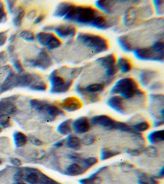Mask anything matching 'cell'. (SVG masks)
Here are the masks:
<instances>
[{"label":"cell","instance_id":"obj_32","mask_svg":"<svg viewBox=\"0 0 164 184\" xmlns=\"http://www.w3.org/2000/svg\"><path fill=\"white\" fill-rule=\"evenodd\" d=\"M132 128L135 130L138 131V132H144V131L148 130L149 128V124L147 121H142L133 125Z\"/></svg>","mask_w":164,"mask_h":184},{"label":"cell","instance_id":"obj_41","mask_svg":"<svg viewBox=\"0 0 164 184\" xmlns=\"http://www.w3.org/2000/svg\"><path fill=\"white\" fill-rule=\"evenodd\" d=\"M44 17H45V16L42 14H40V16H38V17L35 18V20L34 21V24H39V23L42 22L43 21H44Z\"/></svg>","mask_w":164,"mask_h":184},{"label":"cell","instance_id":"obj_27","mask_svg":"<svg viewBox=\"0 0 164 184\" xmlns=\"http://www.w3.org/2000/svg\"><path fill=\"white\" fill-rule=\"evenodd\" d=\"M104 89V85L102 84H90L87 86L86 88H84V90L87 93V94H95L99 92H102Z\"/></svg>","mask_w":164,"mask_h":184},{"label":"cell","instance_id":"obj_19","mask_svg":"<svg viewBox=\"0 0 164 184\" xmlns=\"http://www.w3.org/2000/svg\"><path fill=\"white\" fill-rule=\"evenodd\" d=\"M148 140L151 144H156L164 141V131L162 129L153 131L148 135Z\"/></svg>","mask_w":164,"mask_h":184},{"label":"cell","instance_id":"obj_6","mask_svg":"<svg viewBox=\"0 0 164 184\" xmlns=\"http://www.w3.org/2000/svg\"><path fill=\"white\" fill-rule=\"evenodd\" d=\"M25 63L30 67H38L42 70H47L53 65L51 58L49 57L47 52L44 51V50L40 51L36 59L26 60Z\"/></svg>","mask_w":164,"mask_h":184},{"label":"cell","instance_id":"obj_12","mask_svg":"<svg viewBox=\"0 0 164 184\" xmlns=\"http://www.w3.org/2000/svg\"><path fill=\"white\" fill-rule=\"evenodd\" d=\"M108 105L110 108L118 113L123 114L125 111L123 98L120 96H113L108 101Z\"/></svg>","mask_w":164,"mask_h":184},{"label":"cell","instance_id":"obj_38","mask_svg":"<svg viewBox=\"0 0 164 184\" xmlns=\"http://www.w3.org/2000/svg\"><path fill=\"white\" fill-rule=\"evenodd\" d=\"M83 162L84 164L86 166V169H89L90 168L91 166H93L95 164H97L98 162V160H97L95 157H89V158H86L85 160H83Z\"/></svg>","mask_w":164,"mask_h":184},{"label":"cell","instance_id":"obj_9","mask_svg":"<svg viewBox=\"0 0 164 184\" xmlns=\"http://www.w3.org/2000/svg\"><path fill=\"white\" fill-rule=\"evenodd\" d=\"M57 36L61 39H68L73 38L77 34V29L71 25H59L53 29Z\"/></svg>","mask_w":164,"mask_h":184},{"label":"cell","instance_id":"obj_10","mask_svg":"<svg viewBox=\"0 0 164 184\" xmlns=\"http://www.w3.org/2000/svg\"><path fill=\"white\" fill-rule=\"evenodd\" d=\"M71 125H72V128L75 132L80 133V134L87 133L90 128V123L87 117H85V116L77 118L76 120L72 122Z\"/></svg>","mask_w":164,"mask_h":184},{"label":"cell","instance_id":"obj_47","mask_svg":"<svg viewBox=\"0 0 164 184\" xmlns=\"http://www.w3.org/2000/svg\"><path fill=\"white\" fill-rule=\"evenodd\" d=\"M163 173H164V168L162 167V170H160V172H159V176H160V178H162L163 177Z\"/></svg>","mask_w":164,"mask_h":184},{"label":"cell","instance_id":"obj_13","mask_svg":"<svg viewBox=\"0 0 164 184\" xmlns=\"http://www.w3.org/2000/svg\"><path fill=\"white\" fill-rule=\"evenodd\" d=\"M54 37L55 35L51 32H40L35 35V39L40 45L48 48Z\"/></svg>","mask_w":164,"mask_h":184},{"label":"cell","instance_id":"obj_31","mask_svg":"<svg viewBox=\"0 0 164 184\" xmlns=\"http://www.w3.org/2000/svg\"><path fill=\"white\" fill-rule=\"evenodd\" d=\"M20 37L24 40L29 41V42L34 41V39H35L34 33L31 30H22L20 33Z\"/></svg>","mask_w":164,"mask_h":184},{"label":"cell","instance_id":"obj_4","mask_svg":"<svg viewBox=\"0 0 164 184\" xmlns=\"http://www.w3.org/2000/svg\"><path fill=\"white\" fill-rule=\"evenodd\" d=\"M49 81L51 84L50 92L52 94H63L70 88L72 84V79L66 80L62 77L57 75L56 70L54 71L49 76Z\"/></svg>","mask_w":164,"mask_h":184},{"label":"cell","instance_id":"obj_21","mask_svg":"<svg viewBox=\"0 0 164 184\" xmlns=\"http://www.w3.org/2000/svg\"><path fill=\"white\" fill-rule=\"evenodd\" d=\"M156 76V73L149 70H144L140 73L139 78H140V82L144 86L148 85V84Z\"/></svg>","mask_w":164,"mask_h":184},{"label":"cell","instance_id":"obj_50","mask_svg":"<svg viewBox=\"0 0 164 184\" xmlns=\"http://www.w3.org/2000/svg\"><path fill=\"white\" fill-rule=\"evenodd\" d=\"M2 131H3V129H2V128L0 127V133H2Z\"/></svg>","mask_w":164,"mask_h":184},{"label":"cell","instance_id":"obj_40","mask_svg":"<svg viewBox=\"0 0 164 184\" xmlns=\"http://www.w3.org/2000/svg\"><path fill=\"white\" fill-rule=\"evenodd\" d=\"M10 162H11V164H12V165H14V166H21V161L19 159L17 158L11 159Z\"/></svg>","mask_w":164,"mask_h":184},{"label":"cell","instance_id":"obj_42","mask_svg":"<svg viewBox=\"0 0 164 184\" xmlns=\"http://www.w3.org/2000/svg\"><path fill=\"white\" fill-rule=\"evenodd\" d=\"M6 40H7V37H6L4 33H0V46L3 45L5 43Z\"/></svg>","mask_w":164,"mask_h":184},{"label":"cell","instance_id":"obj_8","mask_svg":"<svg viewBox=\"0 0 164 184\" xmlns=\"http://www.w3.org/2000/svg\"><path fill=\"white\" fill-rule=\"evenodd\" d=\"M90 123L92 125H100L108 129H116V125H117V121L114 120L113 118H111L108 116H104V115L93 116V118L90 119Z\"/></svg>","mask_w":164,"mask_h":184},{"label":"cell","instance_id":"obj_52","mask_svg":"<svg viewBox=\"0 0 164 184\" xmlns=\"http://www.w3.org/2000/svg\"><path fill=\"white\" fill-rule=\"evenodd\" d=\"M58 184H60V183H58Z\"/></svg>","mask_w":164,"mask_h":184},{"label":"cell","instance_id":"obj_49","mask_svg":"<svg viewBox=\"0 0 164 184\" xmlns=\"http://www.w3.org/2000/svg\"><path fill=\"white\" fill-rule=\"evenodd\" d=\"M14 184H26V183H25V182H16V183Z\"/></svg>","mask_w":164,"mask_h":184},{"label":"cell","instance_id":"obj_7","mask_svg":"<svg viewBox=\"0 0 164 184\" xmlns=\"http://www.w3.org/2000/svg\"><path fill=\"white\" fill-rule=\"evenodd\" d=\"M96 62L99 63V65L106 69L107 76H113L118 71L116 64V58L113 54H109L103 57H100L99 59H97Z\"/></svg>","mask_w":164,"mask_h":184},{"label":"cell","instance_id":"obj_45","mask_svg":"<svg viewBox=\"0 0 164 184\" xmlns=\"http://www.w3.org/2000/svg\"><path fill=\"white\" fill-rule=\"evenodd\" d=\"M31 142L34 143V145H35V146H42L43 145V142L40 141V140H39V139L37 138H33L31 139Z\"/></svg>","mask_w":164,"mask_h":184},{"label":"cell","instance_id":"obj_17","mask_svg":"<svg viewBox=\"0 0 164 184\" xmlns=\"http://www.w3.org/2000/svg\"><path fill=\"white\" fill-rule=\"evenodd\" d=\"M116 66L122 74L128 73L132 68V65L130 63V60L128 58H126V57H120L117 60Z\"/></svg>","mask_w":164,"mask_h":184},{"label":"cell","instance_id":"obj_29","mask_svg":"<svg viewBox=\"0 0 164 184\" xmlns=\"http://www.w3.org/2000/svg\"><path fill=\"white\" fill-rule=\"evenodd\" d=\"M30 88L31 90H34V91H45L46 88H47V85L44 81L42 80H37L35 82H34L30 86Z\"/></svg>","mask_w":164,"mask_h":184},{"label":"cell","instance_id":"obj_5","mask_svg":"<svg viewBox=\"0 0 164 184\" xmlns=\"http://www.w3.org/2000/svg\"><path fill=\"white\" fill-rule=\"evenodd\" d=\"M135 57L141 61H163V55L156 52L152 47L150 48H137L134 51Z\"/></svg>","mask_w":164,"mask_h":184},{"label":"cell","instance_id":"obj_33","mask_svg":"<svg viewBox=\"0 0 164 184\" xmlns=\"http://www.w3.org/2000/svg\"><path fill=\"white\" fill-rule=\"evenodd\" d=\"M24 16H25V11H24L23 9L19 10V11L17 12V14L16 15V17H15L14 19H13V24H14L17 27H19V26H21Z\"/></svg>","mask_w":164,"mask_h":184},{"label":"cell","instance_id":"obj_16","mask_svg":"<svg viewBox=\"0 0 164 184\" xmlns=\"http://www.w3.org/2000/svg\"><path fill=\"white\" fill-rule=\"evenodd\" d=\"M73 4L70 3H61L57 6L56 11L54 12V16L58 17H64L70 11Z\"/></svg>","mask_w":164,"mask_h":184},{"label":"cell","instance_id":"obj_46","mask_svg":"<svg viewBox=\"0 0 164 184\" xmlns=\"http://www.w3.org/2000/svg\"><path fill=\"white\" fill-rule=\"evenodd\" d=\"M64 142H65V140H60L58 142H57L55 144H54V147H61L64 145Z\"/></svg>","mask_w":164,"mask_h":184},{"label":"cell","instance_id":"obj_22","mask_svg":"<svg viewBox=\"0 0 164 184\" xmlns=\"http://www.w3.org/2000/svg\"><path fill=\"white\" fill-rule=\"evenodd\" d=\"M85 170L77 163H73V164H70L67 170H66V173L68 175L71 176H77L80 175L81 173H84Z\"/></svg>","mask_w":164,"mask_h":184},{"label":"cell","instance_id":"obj_1","mask_svg":"<svg viewBox=\"0 0 164 184\" xmlns=\"http://www.w3.org/2000/svg\"><path fill=\"white\" fill-rule=\"evenodd\" d=\"M99 15V11L91 7H85V6L77 7L73 5L70 11L64 17V19L66 21L80 23V24L90 25Z\"/></svg>","mask_w":164,"mask_h":184},{"label":"cell","instance_id":"obj_34","mask_svg":"<svg viewBox=\"0 0 164 184\" xmlns=\"http://www.w3.org/2000/svg\"><path fill=\"white\" fill-rule=\"evenodd\" d=\"M95 141V137L93 135H91V134H87L85 135V137H83L82 139L80 140V143L85 146H89V145H91L92 143H93Z\"/></svg>","mask_w":164,"mask_h":184},{"label":"cell","instance_id":"obj_15","mask_svg":"<svg viewBox=\"0 0 164 184\" xmlns=\"http://www.w3.org/2000/svg\"><path fill=\"white\" fill-rule=\"evenodd\" d=\"M17 111V107L11 103L10 101L3 100L0 102V116L1 115H9V114H14Z\"/></svg>","mask_w":164,"mask_h":184},{"label":"cell","instance_id":"obj_26","mask_svg":"<svg viewBox=\"0 0 164 184\" xmlns=\"http://www.w3.org/2000/svg\"><path fill=\"white\" fill-rule=\"evenodd\" d=\"M90 26L97 29H105L107 26V20L104 17L99 15L90 24Z\"/></svg>","mask_w":164,"mask_h":184},{"label":"cell","instance_id":"obj_48","mask_svg":"<svg viewBox=\"0 0 164 184\" xmlns=\"http://www.w3.org/2000/svg\"><path fill=\"white\" fill-rule=\"evenodd\" d=\"M3 17H4V12H3V11L2 9L0 8V19H1Z\"/></svg>","mask_w":164,"mask_h":184},{"label":"cell","instance_id":"obj_3","mask_svg":"<svg viewBox=\"0 0 164 184\" xmlns=\"http://www.w3.org/2000/svg\"><path fill=\"white\" fill-rule=\"evenodd\" d=\"M112 94H118L125 99H130L136 95L143 94L139 90L137 84L131 78H123L119 79L111 90Z\"/></svg>","mask_w":164,"mask_h":184},{"label":"cell","instance_id":"obj_2","mask_svg":"<svg viewBox=\"0 0 164 184\" xmlns=\"http://www.w3.org/2000/svg\"><path fill=\"white\" fill-rule=\"evenodd\" d=\"M77 40L86 48H90L94 54L102 53L108 51V41L100 35L90 33H79L77 35Z\"/></svg>","mask_w":164,"mask_h":184},{"label":"cell","instance_id":"obj_36","mask_svg":"<svg viewBox=\"0 0 164 184\" xmlns=\"http://www.w3.org/2000/svg\"><path fill=\"white\" fill-rule=\"evenodd\" d=\"M142 176L143 177L139 178V184H158V182L153 178H149L148 179L146 178V174H144V173H142Z\"/></svg>","mask_w":164,"mask_h":184},{"label":"cell","instance_id":"obj_37","mask_svg":"<svg viewBox=\"0 0 164 184\" xmlns=\"http://www.w3.org/2000/svg\"><path fill=\"white\" fill-rule=\"evenodd\" d=\"M62 45V42L61 40L57 38V36H55L54 38V40H52L51 43H49V45L48 46V49H50V50H53V49H56V48H59L60 46Z\"/></svg>","mask_w":164,"mask_h":184},{"label":"cell","instance_id":"obj_44","mask_svg":"<svg viewBox=\"0 0 164 184\" xmlns=\"http://www.w3.org/2000/svg\"><path fill=\"white\" fill-rule=\"evenodd\" d=\"M126 152L131 156H139L140 154V151L139 150H127Z\"/></svg>","mask_w":164,"mask_h":184},{"label":"cell","instance_id":"obj_23","mask_svg":"<svg viewBox=\"0 0 164 184\" xmlns=\"http://www.w3.org/2000/svg\"><path fill=\"white\" fill-rule=\"evenodd\" d=\"M13 140L17 147H22L27 142V137L21 132H15L13 134Z\"/></svg>","mask_w":164,"mask_h":184},{"label":"cell","instance_id":"obj_24","mask_svg":"<svg viewBox=\"0 0 164 184\" xmlns=\"http://www.w3.org/2000/svg\"><path fill=\"white\" fill-rule=\"evenodd\" d=\"M32 171L27 173V175L24 178V180L29 184H38L40 181V171L37 170L36 171Z\"/></svg>","mask_w":164,"mask_h":184},{"label":"cell","instance_id":"obj_14","mask_svg":"<svg viewBox=\"0 0 164 184\" xmlns=\"http://www.w3.org/2000/svg\"><path fill=\"white\" fill-rule=\"evenodd\" d=\"M42 111L46 112L47 115L49 117H51V118H55L57 116H62L63 115V111L60 108H58L56 106L49 104L48 102H44V108H43Z\"/></svg>","mask_w":164,"mask_h":184},{"label":"cell","instance_id":"obj_35","mask_svg":"<svg viewBox=\"0 0 164 184\" xmlns=\"http://www.w3.org/2000/svg\"><path fill=\"white\" fill-rule=\"evenodd\" d=\"M11 125L10 123V117L8 115H1L0 116V126L3 128L9 127Z\"/></svg>","mask_w":164,"mask_h":184},{"label":"cell","instance_id":"obj_39","mask_svg":"<svg viewBox=\"0 0 164 184\" xmlns=\"http://www.w3.org/2000/svg\"><path fill=\"white\" fill-rule=\"evenodd\" d=\"M13 65H14L15 69L17 70L18 73H22L24 71V69H23V66L21 65V63L20 62L19 60H15L14 62H13Z\"/></svg>","mask_w":164,"mask_h":184},{"label":"cell","instance_id":"obj_18","mask_svg":"<svg viewBox=\"0 0 164 184\" xmlns=\"http://www.w3.org/2000/svg\"><path fill=\"white\" fill-rule=\"evenodd\" d=\"M71 124H72V120L71 119L64 120L58 125V126L57 128V130L62 135H68L72 131Z\"/></svg>","mask_w":164,"mask_h":184},{"label":"cell","instance_id":"obj_43","mask_svg":"<svg viewBox=\"0 0 164 184\" xmlns=\"http://www.w3.org/2000/svg\"><path fill=\"white\" fill-rule=\"evenodd\" d=\"M35 15H36V11H35V10H32V11L29 12L28 14L26 15V17H27L28 19H30V20H32V19L35 17Z\"/></svg>","mask_w":164,"mask_h":184},{"label":"cell","instance_id":"obj_28","mask_svg":"<svg viewBox=\"0 0 164 184\" xmlns=\"http://www.w3.org/2000/svg\"><path fill=\"white\" fill-rule=\"evenodd\" d=\"M95 5L98 8L101 9L103 11H104L108 14H110L112 12V2H108V1H97L95 3Z\"/></svg>","mask_w":164,"mask_h":184},{"label":"cell","instance_id":"obj_20","mask_svg":"<svg viewBox=\"0 0 164 184\" xmlns=\"http://www.w3.org/2000/svg\"><path fill=\"white\" fill-rule=\"evenodd\" d=\"M80 140L77 136L76 135H70L68 136L66 141V145L71 150H79L80 148Z\"/></svg>","mask_w":164,"mask_h":184},{"label":"cell","instance_id":"obj_30","mask_svg":"<svg viewBox=\"0 0 164 184\" xmlns=\"http://www.w3.org/2000/svg\"><path fill=\"white\" fill-rule=\"evenodd\" d=\"M119 152L117 151H113L109 150V149H103L102 152H101V160H108L109 158H112L113 156H116Z\"/></svg>","mask_w":164,"mask_h":184},{"label":"cell","instance_id":"obj_11","mask_svg":"<svg viewBox=\"0 0 164 184\" xmlns=\"http://www.w3.org/2000/svg\"><path fill=\"white\" fill-rule=\"evenodd\" d=\"M59 105L62 109H64L67 111H75L81 107V102L77 97H71L65 98L62 102H60Z\"/></svg>","mask_w":164,"mask_h":184},{"label":"cell","instance_id":"obj_51","mask_svg":"<svg viewBox=\"0 0 164 184\" xmlns=\"http://www.w3.org/2000/svg\"><path fill=\"white\" fill-rule=\"evenodd\" d=\"M2 164V160H0V164Z\"/></svg>","mask_w":164,"mask_h":184},{"label":"cell","instance_id":"obj_25","mask_svg":"<svg viewBox=\"0 0 164 184\" xmlns=\"http://www.w3.org/2000/svg\"><path fill=\"white\" fill-rule=\"evenodd\" d=\"M117 42L119 43V44L121 46V48L126 52H131L133 51V47L131 45V43H130V40L128 39L127 36L126 35H122L120 36L117 39Z\"/></svg>","mask_w":164,"mask_h":184}]
</instances>
